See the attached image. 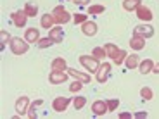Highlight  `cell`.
I'll return each mask as SVG.
<instances>
[{"label": "cell", "mask_w": 159, "mask_h": 119, "mask_svg": "<svg viewBox=\"0 0 159 119\" xmlns=\"http://www.w3.org/2000/svg\"><path fill=\"white\" fill-rule=\"evenodd\" d=\"M81 86H83V83H81V81H76V83H73L71 86H69V90H71L73 93H76V91L81 90Z\"/></svg>", "instance_id": "34"}, {"label": "cell", "mask_w": 159, "mask_h": 119, "mask_svg": "<svg viewBox=\"0 0 159 119\" xmlns=\"http://www.w3.org/2000/svg\"><path fill=\"white\" fill-rule=\"evenodd\" d=\"M139 5H142V0H123V9L128 11V12L137 11Z\"/></svg>", "instance_id": "21"}, {"label": "cell", "mask_w": 159, "mask_h": 119, "mask_svg": "<svg viewBox=\"0 0 159 119\" xmlns=\"http://www.w3.org/2000/svg\"><path fill=\"white\" fill-rule=\"evenodd\" d=\"M24 40L28 43H38L40 40V29L38 28H28L26 33H24Z\"/></svg>", "instance_id": "13"}, {"label": "cell", "mask_w": 159, "mask_h": 119, "mask_svg": "<svg viewBox=\"0 0 159 119\" xmlns=\"http://www.w3.org/2000/svg\"><path fill=\"white\" fill-rule=\"evenodd\" d=\"M48 36H50L56 43H62V40H64V31L62 28H50V31H48Z\"/></svg>", "instance_id": "16"}, {"label": "cell", "mask_w": 159, "mask_h": 119, "mask_svg": "<svg viewBox=\"0 0 159 119\" xmlns=\"http://www.w3.org/2000/svg\"><path fill=\"white\" fill-rule=\"evenodd\" d=\"M109 74H111V64H109V62L100 64V66H99V69H97V81L104 85L106 81H107Z\"/></svg>", "instance_id": "5"}, {"label": "cell", "mask_w": 159, "mask_h": 119, "mask_svg": "<svg viewBox=\"0 0 159 119\" xmlns=\"http://www.w3.org/2000/svg\"><path fill=\"white\" fill-rule=\"evenodd\" d=\"M28 105H30V99L28 97H19L16 102V112L17 116H24V114H28Z\"/></svg>", "instance_id": "9"}, {"label": "cell", "mask_w": 159, "mask_h": 119, "mask_svg": "<svg viewBox=\"0 0 159 119\" xmlns=\"http://www.w3.org/2000/svg\"><path fill=\"white\" fill-rule=\"evenodd\" d=\"M125 62H126V68H128V69H135L137 66H139V55H137V54H131V55H126Z\"/></svg>", "instance_id": "23"}, {"label": "cell", "mask_w": 159, "mask_h": 119, "mask_svg": "<svg viewBox=\"0 0 159 119\" xmlns=\"http://www.w3.org/2000/svg\"><path fill=\"white\" fill-rule=\"evenodd\" d=\"M68 74L73 76L76 81H81L83 85H85V83H92V78H90V74H88V73H81V71H76V69H73V68H68Z\"/></svg>", "instance_id": "8"}, {"label": "cell", "mask_w": 159, "mask_h": 119, "mask_svg": "<svg viewBox=\"0 0 159 119\" xmlns=\"http://www.w3.org/2000/svg\"><path fill=\"white\" fill-rule=\"evenodd\" d=\"M30 48V43L26 42V40H21V38H12L11 40V50L14 55H23V54H26Z\"/></svg>", "instance_id": "2"}, {"label": "cell", "mask_w": 159, "mask_h": 119, "mask_svg": "<svg viewBox=\"0 0 159 119\" xmlns=\"http://www.w3.org/2000/svg\"><path fill=\"white\" fill-rule=\"evenodd\" d=\"M104 48H106V54H107V57H109V59H112V60L118 57L119 50H121V48H118L114 43H106V45H104Z\"/></svg>", "instance_id": "19"}, {"label": "cell", "mask_w": 159, "mask_h": 119, "mask_svg": "<svg viewBox=\"0 0 159 119\" xmlns=\"http://www.w3.org/2000/svg\"><path fill=\"white\" fill-rule=\"evenodd\" d=\"M130 47L133 48V50H142V48L145 47V38H143V36H139V35H133L130 40Z\"/></svg>", "instance_id": "15"}, {"label": "cell", "mask_w": 159, "mask_h": 119, "mask_svg": "<svg viewBox=\"0 0 159 119\" xmlns=\"http://www.w3.org/2000/svg\"><path fill=\"white\" fill-rule=\"evenodd\" d=\"M81 31L87 36H95L97 35V24L92 23V21H87V23L81 24Z\"/></svg>", "instance_id": "14"}, {"label": "cell", "mask_w": 159, "mask_h": 119, "mask_svg": "<svg viewBox=\"0 0 159 119\" xmlns=\"http://www.w3.org/2000/svg\"><path fill=\"white\" fill-rule=\"evenodd\" d=\"M52 16H54V21H56V24H66L71 21V14H69L66 9L62 7V5H57L54 11H52Z\"/></svg>", "instance_id": "1"}, {"label": "cell", "mask_w": 159, "mask_h": 119, "mask_svg": "<svg viewBox=\"0 0 159 119\" xmlns=\"http://www.w3.org/2000/svg\"><path fill=\"white\" fill-rule=\"evenodd\" d=\"M106 102H107V109H109V112L116 111V109H118V105H119V100H118V99H109V100H106Z\"/></svg>", "instance_id": "30"}, {"label": "cell", "mask_w": 159, "mask_h": 119, "mask_svg": "<svg viewBox=\"0 0 159 119\" xmlns=\"http://www.w3.org/2000/svg\"><path fill=\"white\" fill-rule=\"evenodd\" d=\"M126 59V52L125 50H119V54H118V57H116L114 60H112V62L116 64V66H119V64H123V60Z\"/></svg>", "instance_id": "33"}, {"label": "cell", "mask_w": 159, "mask_h": 119, "mask_svg": "<svg viewBox=\"0 0 159 119\" xmlns=\"http://www.w3.org/2000/svg\"><path fill=\"white\" fill-rule=\"evenodd\" d=\"M73 4H78V5H85V4H88V0H75Z\"/></svg>", "instance_id": "35"}, {"label": "cell", "mask_w": 159, "mask_h": 119, "mask_svg": "<svg viewBox=\"0 0 159 119\" xmlns=\"http://www.w3.org/2000/svg\"><path fill=\"white\" fill-rule=\"evenodd\" d=\"M50 68H52V71H66L68 69V64H66V60L62 57H56V59L52 60Z\"/></svg>", "instance_id": "17"}, {"label": "cell", "mask_w": 159, "mask_h": 119, "mask_svg": "<svg viewBox=\"0 0 159 119\" xmlns=\"http://www.w3.org/2000/svg\"><path fill=\"white\" fill-rule=\"evenodd\" d=\"M92 55L100 60V59H104V57L107 55V54H106V48H104V47H95L93 50H92Z\"/></svg>", "instance_id": "26"}, {"label": "cell", "mask_w": 159, "mask_h": 119, "mask_svg": "<svg viewBox=\"0 0 159 119\" xmlns=\"http://www.w3.org/2000/svg\"><path fill=\"white\" fill-rule=\"evenodd\" d=\"M119 117H121V119H126V117H131V114H128V112H123V114H119Z\"/></svg>", "instance_id": "37"}, {"label": "cell", "mask_w": 159, "mask_h": 119, "mask_svg": "<svg viewBox=\"0 0 159 119\" xmlns=\"http://www.w3.org/2000/svg\"><path fill=\"white\" fill-rule=\"evenodd\" d=\"M48 81L52 85H61V83H66L68 81V74L64 71H52L50 76H48Z\"/></svg>", "instance_id": "10"}, {"label": "cell", "mask_w": 159, "mask_h": 119, "mask_svg": "<svg viewBox=\"0 0 159 119\" xmlns=\"http://www.w3.org/2000/svg\"><path fill=\"white\" fill-rule=\"evenodd\" d=\"M11 19H12V24L16 26V28H24L26 26V19H28V16H26V12L23 11H16L11 14Z\"/></svg>", "instance_id": "4"}, {"label": "cell", "mask_w": 159, "mask_h": 119, "mask_svg": "<svg viewBox=\"0 0 159 119\" xmlns=\"http://www.w3.org/2000/svg\"><path fill=\"white\" fill-rule=\"evenodd\" d=\"M40 104H42V100H36L35 104H31V107L28 109V116H30V117H36V112L35 111H36V107H38Z\"/></svg>", "instance_id": "32"}, {"label": "cell", "mask_w": 159, "mask_h": 119, "mask_svg": "<svg viewBox=\"0 0 159 119\" xmlns=\"http://www.w3.org/2000/svg\"><path fill=\"white\" fill-rule=\"evenodd\" d=\"M0 38H2V43H0V50H4V48H5V43H7V42H9V43H11V36H9V33L7 31H5V29H2V31H0Z\"/></svg>", "instance_id": "27"}, {"label": "cell", "mask_w": 159, "mask_h": 119, "mask_svg": "<svg viewBox=\"0 0 159 119\" xmlns=\"http://www.w3.org/2000/svg\"><path fill=\"white\" fill-rule=\"evenodd\" d=\"M69 2H75V0H69Z\"/></svg>", "instance_id": "39"}, {"label": "cell", "mask_w": 159, "mask_h": 119, "mask_svg": "<svg viewBox=\"0 0 159 119\" xmlns=\"http://www.w3.org/2000/svg\"><path fill=\"white\" fill-rule=\"evenodd\" d=\"M88 21V14H75V23L76 24H83Z\"/></svg>", "instance_id": "31"}, {"label": "cell", "mask_w": 159, "mask_h": 119, "mask_svg": "<svg viewBox=\"0 0 159 119\" xmlns=\"http://www.w3.org/2000/svg\"><path fill=\"white\" fill-rule=\"evenodd\" d=\"M106 7L104 5H90L88 7V14H104Z\"/></svg>", "instance_id": "29"}, {"label": "cell", "mask_w": 159, "mask_h": 119, "mask_svg": "<svg viewBox=\"0 0 159 119\" xmlns=\"http://www.w3.org/2000/svg\"><path fill=\"white\" fill-rule=\"evenodd\" d=\"M92 112H93L95 116H104L106 112H109L107 102H104V100H95V102L92 104Z\"/></svg>", "instance_id": "11"}, {"label": "cell", "mask_w": 159, "mask_h": 119, "mask_svg": "<svg viewBox=\"0 0 159 119\" xmlns=\"http://www.w3.org/2000/svg\"><path fill=\"white\" fill-rule=\"evenodd\" d=\"M152 73H156V74H159V62L154 64V68H152Z\"/></svg>", "instance_id": "36"}, {"label": "cell", "mask_w": 159, "mask_h": 119, "mask_svg": "<svg viewBox=\"0 0 159 119\" xmlns=\"http://www.w3.org/2000/svg\"><path fill=\"white\" fill-rule=\"evenodd\" d=\"M24 12H26V16L28 17H35L38 14V5L35 2H28V4L24 5Z\"/></svg>", "instance_id": "22"}, {"label": "cell", "mask_w": 159, "mask_h": 119, "mask_svg": "<svg viewBox=\"0 0 159 119\" xmlns=\"http://www.w3.org/2000/svg\"><path fill=\"white\" fill-rule=\"evenodd\" d=\"M80 64L90 73H97V69H99V66H100L99 59H95L93 55H80Z\"/></svg>", "instance_id": "3"}, {"label": "cell", "mask_w": 159, "mask_h": 119, "mask_svg": "<svg viewBox=\"0 0 159 119\" xmlns=\"http://www.w3.org/2000/svg\"><path fill=\"white\" fill-rule=\"evenodd\" d=\"M137 16H139V19L140 21H145V23H149V21L152 19V11L149 7H145V5H139V7H137Z\"/></svg>", "instance_id": "12"}, {"label": "cell", "mask_w": 159, "mask_h": 119, "mask_svg": "<svg viewBox=\"0 0 159 119\" xmlns=\"http://www.w3.org/2000/svg\"><path fill=\"white\" fill-rule=\"evenodd\" d=\"M152 68H154V62H152L151 59H145L142 60V62L139 64V69L142 74H149V73H152Z\"/></svg>", "instance_id": "20"}, {"label": "cell", "mask_w": 159, "mask_h": 119, "mask_svg": "<svg viewBox=\"0 0 159 119\" xmlns=\"http://www.w3.org/2000/svg\"><path fill=\"white\" fill-rule=\"evenodd\" d=\"M56 42L50 38V36H47V38H40L38 40V43H36V47H40V48H47V47H50V45H54Z\"/></svg>", "instance_id": "24"}, {"label": "cell", "mask_w": 159, "mask_h": 119, "mask_svg": "<svg viewBox=\"0 0 159 119\" xmlns=\"http://www.w3.org/2000/svg\"><path fill=\"white\" fill-rule=\"evenodd\" d=\"M133 35L143 36V38H151V36H154V28H152L151 24H139L133 29Z\"/></svg>", "instance_id": "6"}, {"label": "cell", "mask_w": 159, "mask_h": 119, "mask_svg": "<svg viewBox=\"0 0 159 119\" xmlns=\"http://www.w3.org/2000/svg\"><path fill=\"white\" fill-rule=\"evenodd\" d=\"M140 97H142L143 100H151L152 97H154V93H152V90L149 86H143L142 90H140Z\"/></svg>", "instance_id": "28"}, {"label": "cell", "mask_w": 159, "mask_h": 119, "mask_svg": "<svg viewBox=\"0 0 159 119\" xmlns=\"http://www.w3.org/2000/svg\"><path fill=\"white\" fill-rule=\"evenodd\" d=\"M135 117H147V112H139V114H135Z\"/></svg>", "instance_id": "38"}, {"label": "cell", "mask_w": 159, "mask_h": 119, "mask_svg": "<svg viewBox=\"0 0 159 119\" xmlns=\"http://www.w3.org/2000/svg\"><path fill=\"white\" fill-rule=\"evenodd\" d=\"M40 24H42V28L48 29V28H54V24H56V21H54V16H52V12L50 14H43L42 16V19H40Z\"/></svg>", "instance_id": "18"}, {"label": "cell", "mask_w": 159, "mask_h": 119, "mask_svg": "<svg viewBox=\"0 0 159 119\" xmlns=\"http://www.w3.org/2000/svg\"><path fill=\"white\" fill-rule=\"evenodd\" d=\"M73 105H75L76 111H80V109H83L85 105H87V99H85V97H75V100H73Z\"/></svg>", "instance_id": "25"}, {"label": "cell", "mask_w": 159, "mask_h": 119, "mask_svg": "<svg viewBox=\"0 0 159 119\" xmlns=\"http://www.w3.org/2000/svg\"><path fill=\"white\" fill-rule=\"evenodd\" d=\"M69 105V99L68 97H56L54 102H52V109L56 112H64Z\"/></svg>", "instance_id": "7"}]
</instances>
